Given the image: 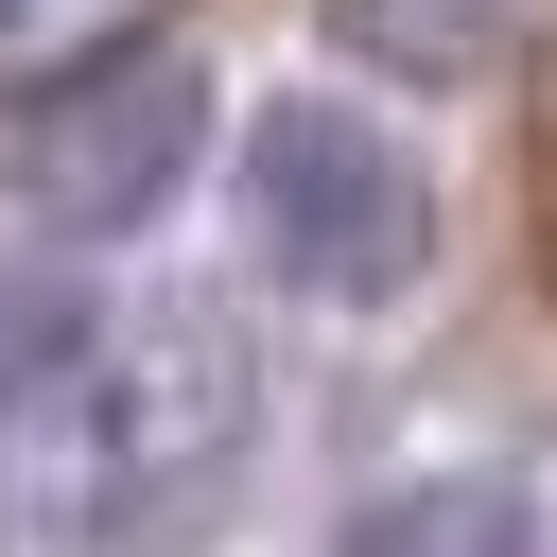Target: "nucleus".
<instances>
[{
	"label": "nucleus",
	"instance_id": "6",
	"mask_svg": "<svg viewBox=\"0 0 557 557\" xmlns=\"http://www.w3.org/2000/svg\"><path fill=\"white\" fill-rule=\"evenodd\" d=\"M87 331H104L87 296H52V278H0V400H17V383H52Z\"/></svg>",
	"mask_w": 557,
	"mask_h": 557
},
{
	"label": "nucleus",
	"instance_id": "1",
	"mask_svg": "<svg viewBox=\"0 0 557 557\" xmlns=\"http://www.w3.org/2000/svg\"><path fill=\"white\" fill-rule=\"evenodd\" d=\"M261 435L226 313H122L0 400V557H174Z\"/></svg>",
	"mask_w": 557,
	"mask_h": 557
},
{
	"label": "nucleus",
	"instance_id": "2",
	"mask_svg": "<svg viewBox=\"0 0 557 557\" xmlns=\"http://www.w3.org/2000/svg\"><path fill=\"white\" fill-rule=\"evenodd\" d=\"M244 244L313 313H400L418 261H435V174L400 157V122H366L331 87H278L244 122Z\"/></svg>",
	"mask_w": 557,
	"mask_h": 557
},
{
	"label": "nucleus",
	"instance_id": "5",
	"mask_svg": "<svg viewBox=\"0 0 557 557\" xmlns=\"http://www.w3.org/2000/svg\"><path fill=\"white\" fill-rule=\"evenodd\" d=\"M331 35L366 70H400V87H487L505 35H522V0H331Z\"/></svg>",
	"mask_w": 557,
	"mask_h": 557
},
{
	"label": "nucleus",
	"instance_id": "3",
	"mask_svg": "<svg viewBox=\"0 0 557 557\" xmlns=\"http://www.w3.org/2000/svg\"><path fill=\"white\" fill-rule=\"evenodd\" d=\"M191 157H209V70L191 52H104V70H70L35 122H17V209L35 226H70V244H122V226H157L174 191H191Z\"/></svg>",
	"mask_w": 557,
	"mask_h": 557
},
{
	"label": "nucleus",
	"instance_id": "4",
	"mask_svg": "<svg viewBox=\"0 0 557 557\" xmlns=\"http://www.w3.org/2000/svg\"><path fill=\"white\" fill-rule=\"evenodd\" d=\"M331 557H540V487L522 470H400L348 505Z\"/></svg>",
	"mask_w": 557,
	"mask_h": 557
},
{
	"label": "nucleus",
	"instance_id": "7",
	"mask_svg": "<svg viewBox=\"0 0 557 557\" xmlns=\"http://www.w3.org/2000/svg\"><path fill=\"white\" fill-rule=\"evenodd\" d=\"M70 17H122V0H0V70H17V52H52Z\"/></svg>",
	"mask_w": 557,
	"mask_h": 557
}]
</instances>
